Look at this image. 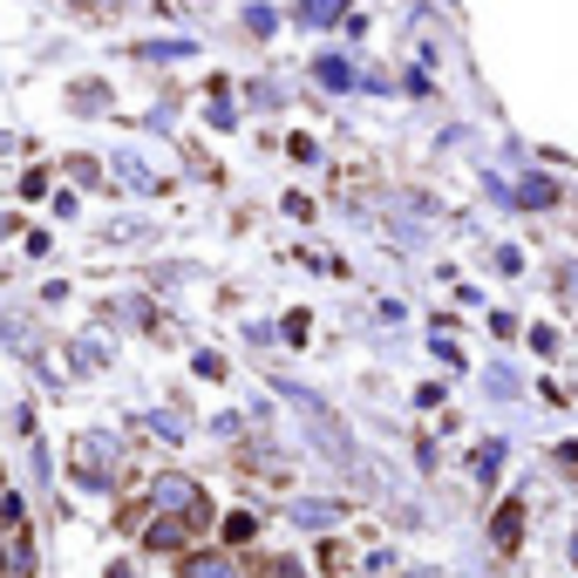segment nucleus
I'll return each instance as SVG.
<instances>
[{"mask_svg": "<svg viewBox=\"0 0 578 578\" xmlns=\"http://www.w3.org/2000/svg\"><path fill=\"white\" fill-rule=\"evenodd\" d=\"M184 578H239V571H231L225 552H205V558H184Z\"/></svg>", "mask_w": 578, "mask_h": 578, "instance_id": "f257e3e1", "label": "nucleus"}, {"mask_svg": "<svg viewBox=\"0 0 578 578\" xmlns=\"http://www.w3.org/2000/svg\"><path fill=\"white\" fill-rule=\"evenodd\" d=\"M314 21H327V14H340V0H314V8H306Z\"/></svg>", "mask_w": 578, "mask_h": 578, "instance_id": "f03ea898", "label": "nucleus"}]
</instances>
